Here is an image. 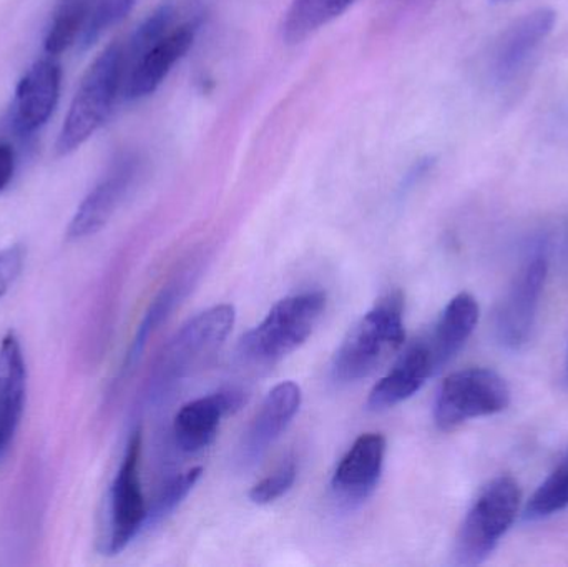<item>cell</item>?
Segmentation results:
<instances>
[{
  "instance_id": "1",
  "label": "cell",
  "mask_w": 568,
  "mask_h": 567,
  "mask_svg": "<svg viewBox=\"0 0 568 567\" xmlns=\"http://www.w3.org/2000/svg\"><path fill=\"white\" fill-rule=\"evenodd\" d=\"M202 26V12L166 2L156 7L123 45L122 97L152 95L189 52Z\"/></svg>"
},
{
  "instance_id": "2",
  "label": "cell",
  "mask_w": 568,
  "mask_h": 567,
  "mask_svg": "<svg viewBox=\"0 0 568 567\" xmlns=\"http://www.w3.org/2000/svg\"><path fill=\"white\" fill-rule=\"evenodd\" d=\"M406 340L404 296L393 292L381 298L341 343L331 375L336 383H356L383 368Z\"/></svg>"
},
{
  "instance_id": "3",
  "label": "cell",
  "mask_w": 568,
  "mask_h": 567,
  "mask_svg": "<svg viewBox=\"0 0 568 567\" xmlns=\"http://www.w3.org/2000/svg\"><path fill=\"white\" fill-rule=\"evenodd\" d=\"M123 45L106 47L87 69L70 103L57 139V153L69 155L87 142L109 119L122 95Z\"/></svg>"
},
{
  "instance_id": "4",
  "label": "cell",
  "mask_w": 568,
  "mask_h": 567,
  "mask_svg": "<svg viewBox=\"0 0 568 567\" xmlns=\"http://www.w3.org/2000/svg\"><path fill=\"white\" fill-rule=\"evenodd\" d=\"M326 310L323 292L287 296L273 306L258 326L240 342V355L253 365L268 366L296 352L316 328Z\"/></svg>"
},
{
  "instance_id": "5",
  "label": "cell",
  "mask_w": 568,
  "mask_h": 567,
  "mask_svg": "<svg viewBox=\"0 0 568 567\" xmlns=\"http://www.w3.org/2000/svg\"><path fill=\"white\" fill-rule=\"evenodd\" d=\"M519 483L509 475L493 479L477 496L460 526L456 541V563L479 566L496 551L519 513Z\"/></svg>"
},
{
  "instance_id": "6",
  "label": "cell",
  "mask_w": 568,
  "mask_h": 567,
  "mask_svg": "<svg viewBox=\"0 0 568 567\" xmlns=\"http://www.w3.org/2000/svg\"><path fill=\"white\" fill-rule=\"evenodd\" d=\"M510 405L506 379L489 368H469L444 379L434 403V422L453 432L470 419L503 413Z\"/></svg>"
},
{
  "instance_id": "7",
  "label": "cell",
  "mask_w": 568,
  "mask_h": 567,
  "mask_svg": "<svg viewBox=\"0 0 568 567\" xmlns=\"http://www.w3.org/2000/svg\"><path fill=\"white\" fill-rule=\"evenodd\" d=\"M235 320L232 305L213 306L190 320L160 356L153 389H166L202 365L229 338Z\"/></svg>"
},
{
  "instance_id": "8",
  "label": "cell",
  "mask_w": 568,
  "mask_h": 567,
  "mask_svg": "<svg viewBox=\"0 0 568 567\" xmlns=\"http://www.w3.org/2000/svg\"><path fill=\"white\" fill-rule=\"evenodd\" d=\"M140 458H142V432L135 429L126 443L119 472L113 478L109 496V523L103 541V551L109 556L122 553L146 523L145 498L140 479Z\"/></svg>"
},
{
  "instance_id": "9",
  "label": "cell",
  "mask_w": 568,
  "mask_h": 567,
  "mask_svg": "<svg viewBox=\"0 0 568 567\" xmlns=\"http://www.w3.org/2000/svg\"><path fill=\"white\" fill-rule=\"evenodd\" d=\"M547 273L549 256L542 245L534 246L514 276L496 313L497 340L506 348L519 350L529 342Z\"/></svg>"
},
{
  "instance_id": "10",
  "label": "cell",
  "mask_w": 568,
  "mask_h": 567,
  "mask_svg": "<svg viewBox=\"0 0 568 567\" xmlns=\"http://www.w3.org/2000/svg\"><path fill=\"white\" fill-rule=\"evenodd\" d=\"M139 172V156L126 153L116 159L109 172L90 190L89 195L82 200L79 209L73 213L67 226V240L75 242L99 233L110 222L116 209L122 205Z\"/></svg>"
},
{
  "instance_id": "11",
  "label": "cell",
  "mask_w": 568,
  "mask_h": 567,
  "mask_svg": "<svg viewBox=\"0 0 568 567\" xmlns=\"http://www.w3.org/2000/svg\"><path fill=\"white\" fill-rule=\"evenodd\" d=\"M386 438L379 433H366L354 442L341 459L331 479L334 498L344 506L366 502L383 473Z\"/></svg>"
},
{
  "instance_id": "12",
  "label": "cell",
  "mask_w": 568,
  "mask_h": 567,
  "mask_svg": "<svg viewBox=\"0 0 568 567\" xmlns=\"http://www.w3.org/2000/svg\"><path fill=\"white\" fill-rule=\"evenodd\" d=\"M245 403V393L240 389H220L203 398L186 403L173 422V436L180 452H202L212 445L220 423L226 415L239 412Z\"/></svg>"
},
{
  "instance_id": "13",
  "label": "cell",
  "mask_w": 568,
  "mask_h": 567,
  "mask_svg": "<svg viewBox=\"0 0 568 567\" xmlns=\"http://www.w3.org/2000/svg\"><path fill=\"white\" fill-rule=\"evenodd\" d=\"M62 82V69L50 59L33 63L20 79L12 103L13 129L22 135L39 130L55 110Z\"/></svg>"
},
{
  "instance_id": "14",
  "label": "cell",
  "mask_w": 568,
  "mask_h": 567,
  "mask_svg": "<svg viewBox=\"0 0 568 567\" xmlns=\"http://www.w3.org/2000/svg\"><path fill=\"white\" fill-rule=\"evenodd\" d=\"M301 399V388L294 382L280 383L268 393L243 438L240 448V463L243 466L253 465L268 452L300 412Z\"/></svg>"
},
{
  "instance_id": "15",
  "label": "cell",
  "mask_w": 568,
  "mask_h": 567,
  "mask_svg": "<svg viewBox=\"0 0 568 567\" xmlns=\"http://www.w3.org/2000/svg\"><path fill=\"white\" fill-rule=\"evenodd\" d=\"M436 373L426 338L417 340L400 355L393 369L374 386L367 398V408L371 412H383L406 402Z\"/></svg>"
},
{
  "instance_id": "16",
  "label": "cell",
  "mask_w": 568,
  "mask_h": 567,
  "mask_svg": "<svg viewBox=\"0 0 568 567\" xmlns=\"http://www.w3.org/2000/svg\"><path fill=\"white\" fill-rule=\"evenodd\" d=\"M554 26L556 12L550 9L534 10L517 20L497 43L493 60L494 79L499 83L513 80L549 37Z\"/></svg>"
},
{
  "instance_id": "17",
  "label": "cell",
  "mask_w": 568,
  "mask_h": 567,
  "mask_svg": "<svg viewBox=\"0 0 568 567\" xmlns=\"http://www.w3.org/2000/svg\"><path fill=\"white\" fill-rule=\"evenodd\" d=\"M27 395V366L13 333L0 342V458L19 429Z\"/></svg>"
},
{
  "instance_id": "18",
  "label": "cell",
  "mask_w": 568,
  "mask_h": 567,
  "mask_svg": "<svg viewBox=\"0 0 568 567\" xmlns=\"http://www.w3.org/2000/svg\"><path fill=\"white\" fill-rule=\"evenodd\" d=\"M477 322H479V305L469 293H459L447 303L433 332L424 336L433 353L436 372L444 368L466 345L476 330Z\"/></svg>"
},
{
  "instance_id": "19",
  "label": "cell",
  "mask_w": 568,
  "mask_h": 567,
  "mask_svg": "<svg viewBox=\"0 0 568 567\" xmlns=\"http://www.w3.org/2000/svg\"><path fill=\"white\" fill-rule=\"evenodd\" d=\"M93 16L95 0H59L43 39L47 55H60L77 43L89 47Z\"/></svg>"
},
{
  "instance_id": "20",
  "label": "cell",
  "mask_w": 568,
  "mask_h": 567,
  "mask_svg": "<svg viewBox=\"0 0 568 567\" xmlns=\"http://www.w3.org/2000/svg\"><path fill=\"white\" fill-rule=\"evenodd\" d=\"M354 0H293L283 22V39L301 43L346 12Z\"/></svg>"
},
{
  "instance_id": "21",
  "label": "cell",
  "mask_w": 568,
  "mask_h": 567,
  "mask_svg": "<svg viewBox=\"0 0 568 567\" xmlns=\"http://www.w3.org/2000/svg\"><path fill=\"white\" fill-rule=\"evenodd\" d=\"M186 288H189V280H186V276H180L175 282L170 283L166 288H163V292L156 296L155 302L150 305L149 312L143 316L142 323H140L139 330H136L132 346H130L129 353H126L125 362H123L122 366V376H125L136 365L143 350H145L146 343H149L150 336L162 325L163 320L169 316L176 302L183 298Z\"/></svg>"
},
{
  "instance_id": "22",
  "label": "cell",
  "mask_w": 568,
  "mask_h": 567,
  "mask_svg": "<svg viewBox=\"0 0 568 567\" xmlns=\"http://www.w3.org/2000/svg\"><path fill=\"white\" fill-rule=\"evenodd\" d=\"M568 509V455L527 503V522H539Z\"/></svg>"
},
{
  "instance_id": "23",
  "label": "cell",
  "mask_w": 568,
  "mask_h": 567,
  "mask_svg": "<svg viewBox=\"0 0 568 567\" xmlns=\"http://www.w3.org/2000/svg\"><path fill=\"white\" fill-rule=\"evenodd\" d=\"M202 473V468H192L169 479L150 505L149 513H146L145 528L152 529L159 526L160 523L165 522L182 505L183 499L190 495L193 486L199 483Z\"/></svg>"
},
{
  "instance_id": "24",
  "label": "cell",
  "mask_w": 568,
  "mask_h": 567,
  "mask_svg": "<svg viewBox=\"0 0 568 567\" xmlns=\"http://www.w3.org/2000/svg\"><path fill=\"white\" fill-rule=\"evenodd\" d=\"M296 476V463L294 459H286L273 475L253 486L250 499L258 506L272 505L293 488Z\"/></svg>"
},
{
  "instance_id": "25",
  "label": "cell",
  "mask_w": 568,
  "mask_h": 567,
  "mask_svg": "<svg viewBox=\"0 0 568 567\" xmlns=\"http://www.w3.org/2000/svg\"><path fill=\"white\" fill-rule=\"evenodd\" d=\"M139 0H95V16H93L90 43L95 42L103 30L122 20Z\"/></svg>"
},
{
  "instance_id": "26",
  "label": "cell",
  "mask_w": 568,
  "mask_h": 567,
  "mask_svg": "<svg viewBox=\"0 0 568 567\" xmlns=\"http://www.w3.org/2000/svg\"><path fill=\"white\" fill-rule=\"evenodd\" d=\"M23 263L26 249L22 245H10L0 250V300L19 279Z\"/></svg>"
},
{
  "instance_id": "27",
  "label": "cell",
  "mask_w": 568,
  "mask_h": 567,
  "mask_svg": "<svg viewBox=\"0 0 568 567\" xmlns=\"http://www.w3.org/2000/svg\"><path fill=\"white\" fill-rule=\"evenodd\" d=\"M16 170V155L9 143L0 142V193L7 189Z\"/></svg>"
}]
</instances>
